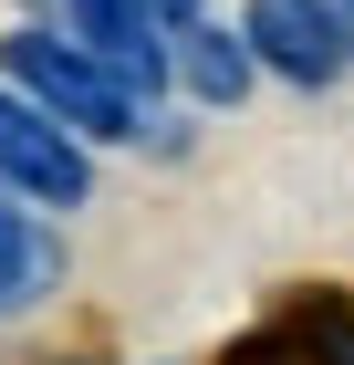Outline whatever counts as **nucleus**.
Here are the masks:
<instances>
[{
  "mask_svg": "<svg viewBox=\"0 0 354 365\" xmlns=\"http://www.w3.org/2000/svg\"><path fill=\"white\" fill-rule=\"evenodd\" d=\"M0 84L21 94L31 115H53L63 136L94 157V146H136L146 136V105L125 84H115L105 63H83L73 42H53V31H31V21H11L0 31Z\"/></svg>",
  "mask_w": 354,
  "mask_h": 365,
  "instance_id": "f257e3e1",
  "label": "nucleus"
},
{
  "mask_svg": "<svg viewBox=\"0 0 354 365\" xmlns=\"http://www.w3.org/2000/svg\"><path fill=\"white\" fill-rule=\"evenodd\" d=\"M21 21L53 31V42H73L83 63H105L136 105H157V94H167V31L146 21L136 0H21Z\"/></svg>",
  "mask_w": 354,
  "mask_h": 365,
  "instance_id": "f03ea898",
  "label": "nucleus"
},
{
  "mask_svg": "<svg viewBox=\"0 0 354 365\" xmlns=\"http://www.w3.org/2000/svg\"><path fill=\"white\" fill-rule=\"evenodd\" d=\"M0 198H21L31 220H53V209H83V198H94V157L63 136L53 115H31L11 84H0Z\"/></svg>",
  "mask_w": 354,
  "mask_h": 365,
  "instance_id": "7ed1b4c3",
  "label": "nucleus"
},
{
  "mask_svg": "<svg viewBox=\"0 0 354 365\" xmlns=\"http://www.w3.org/2000/svg\"><path fill=\"white\" fill-rule=\"evenodd\" d=\"M240 53H250V73H281V84H302V94L344 84V63H354L333 0H250L240 11Z\"/></svg>",
  "mask_w": 354,
  "mask_h": 365,
  "instance_id": "20e7f679",
  "label": "nucleus"
},
{
  "mask_svg": "<svg viewBox=\"0 0 354 365\" xmlns=\"http://www.w3.org/2000/svg\"><path fill=\"white\" fill-rule=\"evenodd\" d=\"M167 84L188 94V105H240L261 73H250V53H240V31L229 21H188V31H167Z\"/></svg>",
  "mask_w": 354,
  "mask_h": 365,
  "instance_id": "39448f33",
  "label": "nucleus"
},
{
  "mask_svg": "<svg viewBox=\"0 0 354 365\" xmlns=\"http://www.w3.org/2000/svg\"><path fill=\"white\" fill-rule=\"evenodd\" d=\"M63 292V230L31 220V209H11L0 220V313H31Z\"/></svg>",
  "mask_w": 354,
  "mask_h": 365,
  "instance_id": "423d86ee",
  "label": "nucleus"
},
{
  "mask_svg": "<svg viewBox=\"0 0 354 365\" xmlns=\"http://www.w3.org/2000/svg\"><path fill=\"white\" fill-rule=\"evenodd\" d=\"M157 31H188V21H209V0H136Z\"/></svg>",
  "mask_w": 354,
  "mask_h": 365,
  "instance_id": "0eeeda50",
  "label": "nucleus"
},
{
  "mask_svg": "<svg viewBox=\"0 0 354 365\" xmlns=\"http://www.w3.org/2000/svg\"><path fill=\"white\" fill-rule=\"evenodd\" d=\"M333 21H344V53H354V0H333Z\"/></svg>",
  "mask_w": 354,
  "mask_h": 365,
  "instance_id": "6e6552de",
  "label": "nucleus"
},
{
  "mask_svg": "<svg viewBox=\"0 0 354 365\" xmlns=\"http://www.w3.org/2000/svg\"><path fill=\"white\" fill-rule=\"evenodd\" d=\"M0 220H11V198H0Z\"/></svg>",
  "mask_w": 354,
  "mask_h": 365,
  "instance_id": "1a4fd4ad",
  "label": "nucleus"
}]
</instances>
